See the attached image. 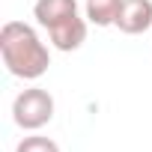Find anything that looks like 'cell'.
<instances>
[{"label": "cell", "mask_w": 152, "mask_h": 152, "mask_svg": "<svg viewBox=\"0 0 152 152\" xmlns=\"http://www.w3.org/2000/svg\"><path fill=\"white\" fill-rule=\"evenodd\" d=\"M0 57L12 78L39 81L51 66V51L39 39L36 27L24 21H6L0 30Z\"/></svg>", "instance_id": "cell-1"}, {"label": "cell", "mask_w": 152, "mask_h": 152, "mask_svg": "<svg viewBox=\"0 0 152 152\" xmlns=\"http://www.w3.org/2000/svg\"><path fill=\"white\" fill-rule=\"evenodd\" d=\"M54 96L42 87H30V90H21L12 102V119L18 128L24 131H39L45 128L51 119H54Z\"/></svg>", "instance_id": "cell-2"}, {"label": "cell", "mask_w": 152, "mask_h": 152, "mask_svg": "<svg viewBox=\"0 0 152 152\" xmlns=\"http://www.w3.org/2000/svg\"><path fill=\"white\" fill-rule=\"evenodd\" d=\"M113 27H119V33L125 36H140L152 30V0H122Z\"/></svg>", "instance_id": "cell-3"}, {"label": "cell", "mask_w": 152, "mask_h": 152, "mask_svg": "<svg viewBox=\"0 0 152 152\" xmlns=\"http://www.w3.org/2000/svg\"><path fill=\"white\" fill-rule=\"evenodd\" d=\"M48 39H51V45L57 51H66V54L69 51H78L87 42V18H81V12H78V15H72V18L54 24L48 30Z\"/></svg>", "instance_id": "cell-4"}, {"label": "cell", "mask_w": 152, "mask_h": 152, "mask_svg": "<svg viewBox=\"0 0 152 152\" xmlns=\"http://www.w3.org/2000/svg\"><path fill=\"white\" fill-rule=\"evenodd\" d=\"M72 15H78V0H36V6H33V18L45 30H51L54 24Z\"/></svg>", "instance_id": "cell-5"}, {"label": "cell", "mask_w": 152, "mask_h": 152, "mask_svg": "<svg viewBox=\"0 0 152 152\" xmlns=\"http://www.w3.org/2000/svg\"><path fill=\"white\" fill-rule=\"evenodd\" d=\"M122 9V0H87L84 3V18L96 27H113L116 15Z\"/></svg>", "instance_id": "cell-6"}, {"label": "cell", "mask_w": 152, "mask_h": 152, "mask_svg": "<svg viewBox=\"0 0 152 152\" xmlns=\"http://www.w3.org/2000/svg\"><path fill=\"white\" fill-rule=\"evenodd\" d=\"M15 152H60L57 140L45 137V134H30V137H21Z\"/></svg>", "instance_id": "cell-7"}]
</instances>
